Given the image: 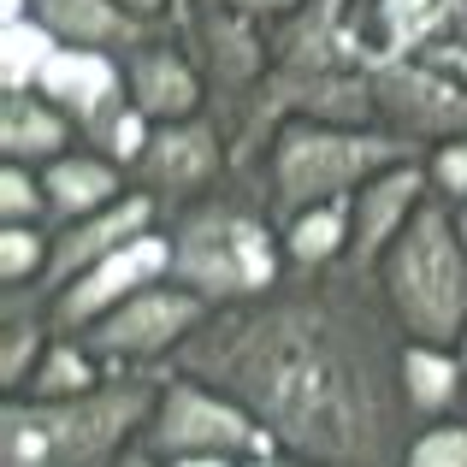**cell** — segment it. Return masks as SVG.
I'll list each match as a JSON object with an SVG mask.
<instances>
[{"label": "cell", "mask_w": 467, "mask_h": 467, "mask_svg": "<svg viewBox=\"0 0 467 467\" xmlns=\"http://www.w3.org/2000/svg\"><path fill=\"white\" fill-rule=\"evenodd\" d=\"M402 326L379 273L290 266L273 290L225 302L166 367L237 397L314 467H402L414 414L402 397Z\"/></svg>", "instance_id": "obj_1"}, {"label": "cell", "mask_w": 467, "mask_h": 467, "mask_svg": "<svg viewBox=\"0 0 467 467\" xmlns=\"http://www.w3.org/2000/svg\"><path fill=\"white\" fill-rule=\"evenodd\" d=\"M166 237H171V278L195 290L207 308L261 296L290 273L285 225L273 219V207L261 202V190L243 171H231L219 190L195 195L190 207L166 213Z\"/></svg>", "instance_id": "obj_2"}, {"label": "cell", "mask_w": 467, "mask_h": 467, "mask_svg": "<svg viewBox=\"0 0 467 467\" xmlns=\"http://www.w3.org/2000/svg\"><path fill=\"white\" fill-rule=\"evenodd\" d=\"M160 373H107L78 397L0 402V467H113L142 444Z\"/></svg>", "instance_id": "obj_3"}, {"label": "cell", "mask_w": 467, "mask_h": 467, "mask_svg": "<svg viewBox=\"0 0 467 467\" xmlns=\"http://www.w3.org/2000/svg\"><path fill=\"white\" fill-rule=\"evenodd\" d=\"M409 137L385 125H337V119H285L273 137L243 160V178L261 190L273 219L285 225L290 213L319 202H349L373 171L397 166V160H420Z\"/></svg>", "instance_id": "obj_4"}, {"label": "cell", "mask_w": 467, "mask_h": 467, "mask_svg": "<svg viewBox=\"0 0 467 467\" xmlns=\"http://www.w3.org/2000/svg\"><path fill=\"white\" fill-rule=\"evenodd\" d=\"M379 290H385L402 337L456 349L467 326V249L456 237L450 202H438V195L420 202V213L402 225V237L379 261Z\"/></svg>", "instance_id": "obj_5"}, {"label": "cell", "mask_w": 467, "mask_h": 467, "mask_svg": "<svg viewBox=\"0 0 467 467\" xmlns=\"http://www.w3.org/2000/svg\"><path fill=\"white\" fill-rule=\"evenodd\" d=\"M142 444L160 456H261V450H285L237 397L219 385L183 373V367H160V397L149 414Z\"/></svg>", "instance_id": "obj_6"}, {"label": "cell", "mask_w": 467, "mask_h": 467, "mask_svg": "<svg viewBox=\"0 0 467 467\" xmlns=\"http://www.w3.org/2000/svg\"><path fill=\"white\" fill-rule=\"evenodd\" d=\"M213 308L195 290H183L178 278H154V285L130 290L119 308H107L95 326H83L78 337L95 349V361L107 373H160L195 337V326Z\"/></svg>", "instance_id": "obj_7"}, {"label": "cell", "mask_w": 467, "mask_h": 467, "mask_svg": "<svg viewBox=\"0 0 467 467\" xmlns=\"http://www.w3.org/2000/svg\"><path fill=\"white\" fill-rule=\"evenodd\" d=\"M231 171H237V149H231L225 119L195 113V119H178V125H154L149 149L130 166V183L154 195L160 213H178L195 195L219 190Z\"/></svg>", "instance_id": "obj_8"}, {"label": "cell", "mask_w": 467, "mask_h": 467, "mask_svg": "<svg viewBox=\"0 0 467 467\" xmlns=\"http://www.w3.org/2000/svg\"><path fill=\"white\" fill-rule=\"evenodd\" d=\"M154 278H171L166 219H160L154 231H142V237H130L125 249H113L107 261H95L89 273H78L66 290H54V296H47V314H54L59 331H83V326H95L107 308H119L130 290L154 285Z\"/></svg>", "instance_id": "obj_9"}, {"label": "cell", "mask_w": 467, "mask_h": 467, "mask_svg": "<svg viewBox=\"0 0 467 467\" xmlns=\"http://www.w3.org/2000/svg\"><path fill=\"white\" fill-rule=\"evenodd\" d=\"M426 195H432L426 154L420 160H397V166L373 171V178L349 195V254H343V266H355V273H379L385 249L402 237V225L420 213Z\"/></svg>", "instance_id": "obj_10"}, {"label": "cell", "mask_w": 467, "mask_h": 467, "mask_svg": "<svg viewBox=\"0 0 467 467\" xmlns=\"http://www.w3.org/2000/svg\"><path fill=\"white\" fill-rule=\"evenodd\" d=\"M36 89H42L47 101H54L59 113L83 130V142L101 137V130L113 125V113L130 101V89H125V59L107 54V47H66V42L47 54Z\"/></svg>", "instance_id": "obj_11"}, {"label": "cell", "mask_w": 467, "mask_h": 467, "mask_svg": "<svg viewBox=\"0 0 467 467\" xmlns=\"http://www.w3.org/2000/svg\"><path fill=\"white\" fill-rule=\"evenodd\" d=\"M160 202L149 190H137L130 183V195H119L113 207H101V213H83V219H66V225H54V261H47V278H42V308L54 290H66L78 273H89L95 261H107L113 249H125L130 237H142V231L160 225Z\"/></svg>", "instance_id": "obj_12"}, {"label": "cell", "mask_w": 467, "mask_h": 467, "mask_svg": "<svg viewBox=\"0 0 467 467\" xmlns=\"http://www.w3.org/2000/svg\"><path fill=\"white\" fill-rule=\"evenodd\" d=\"M125 89L130 107L149 113L154 125H178V119L207 113V66H195L190 47L171 42V36H149V42L125 47Z\"/></svg>", "instance_id": "obj_13"}, {"label": "cell", "mask_w": 467, "mask_h": 467, "mask_svg": "<svg viewBox=\"0 0 467 467\" xmlns=\"http://www.w3.org/2000/svg\"><path fill=\"white\" fill-rule=\"evenodd\" d=\"M42 183H47V202H54V225L66 219H83V213H101L113 207L119 195H130V171L119 166L113 154L78 142L71 154H59L54 166H42Z\"/></svg>", "instance_id": "obj_14"}, {"label": "cell", "mask_w": 467, "mask_h": 467, "mask_svg": "<svg viewBox=\"0 0 467 467\" xmlns=\"http://www.w3.org/2000/svg\"><path fill=\"white\" fill-rule=\"evenodd\" d=\"M83 142V130L47 101L42 89H18L0 101V160H24V166H54L59 154H71Z\"/></svg>", "instance_id": "obj_15"}, {"label": "cell", "mask_w": 467, "mask_h": 467, "mask_svg": "<svg viewBox=\"0 0 467 467\" xmlns=\"http://www.w3.org/2000/svg\"><path fill=\"white\" fill-rule=\"evenodd\" d=\"M36 18L66 47H107V54H125L154 36V24H142L125 0H36Z\"/></svg>", "instance_id": "obj_16"}, {"label": "cell", "mask_w": 467, "mask_h": 467, "mask_svg": "<svg viewBox=\"0 0 467 467\" xmlns=\"http://www.w3.org/2000/svg\"><path fill=\"white\" fill-rule=\"evenodd\" d=\"M402 397H409L414 426L467 414V367L450 343H402Z\"/></svg>", "instance_id": "obj_17"}, {"label": "cell", "mask_w": 467, "mask_h": 467, "mask_svg": "<svg viewBox=\"0 0 467 467\" xmlns=\"http://www.w3.org/2000/svg\"><path fill=\"white\" fill-rule=\"evenodd\" d=\"M285 254L296 273H319L349 254V202H319L285 219Z\"/></svg>", "instance_id": "obj_18"}, {"label": "cell", "mask_w": 467, "mask_h": 467, "mask_svg": "<svg viewBox=\"0 0 467 467\" xmlns=\"http://www.w3.org/2000/svg\"><path fill=\"white\" fill-rule=\"evenodd\" d=\"M54 314L47 308H0V397H24L42 349L54 343Z\"/></svg>", "instance_id": "obj_19"}, {"label": "cell", "mask_w": 467, "mask_h": 467, "mask_svg": "<svg viewBox=\"0 0 467 467\" xmlns=\"http://www.w3.org/2000/svg\"><path fill=\"white\" fill-rule=\"evenodd\" d=\"M101 379H107V367L95 361L89 343H83L78 331H54V343L42 349L24 397H78V390H95Z\"/></svg>", "instance_id": "obj_20"}, {"label": "cell", "mask_w": 467, "mask_h": 467, "mask_svg": "<svg viewBox=\"0 0 467 467\" xmlns=\"http://www.w3.org/2000/svg\"><path fill=\"white\" fill-rule=\"evenodd\" d=\"M0 47H6V54H0V89L18 95V89H36V78H42L47 54L59 47V36L30 12V18L0 24Z\"/></svg>", "instance_id": "obj_21"}, {"label": "cell", "mask_w": 467, "mask_h": 467, "mask_svg": "<svg viewBox=\"0 0 467 467\" xmlns=\"http://www.w3.org/2000/svg\"><path fill=\"white\" fill-rule=\"evenodd\" d=\"M0 225H54V202H47L42 166L0 160Z\"/></svg>", "instance_id": "obj_22"}, {"label": "cell", "mask_w": 467, "mask_h": 467, "mask_svg": "<svg viewBox=\"0 0 467 467\" xmlns=\"http://www.w3.org/2000/svg\"><path fill=\"white\" fill-rule=\"evenodd\" d=\"M402 467H467V414L414 426L409 450H402Z\"/></svg>", "instance_id": "obj_23"}, {"label": "cell", "mask_w": 467, "mask_h": 467, "mask_svg": "<svg viewBox=\"0 0 467 467\" xmlns=\"http://www.w3.org/2000/svg\"><path fill=\"white\" fill-rule=\"evenodd\" d=\"M426 178H432V195L450 207L467 202V137H450L438 149H426Z\"/></svg>", "instance_id": "obj_24"}, {"label": "cell", "mask_w": 467, "mask_h": 467, "mask_svg": "<svg viewBox=\"0 0 467 467\" xmlns=\"http://www.w3.org/2000/svg\"><path fill=\"white\" fill-rule=\"evenodd\" d=\"M237 467H314V462L290 456V450H261V456H243Z\"/></svg>", "instance_id": "obj_25"}, {"label": "cell", "mask_w": 467, "mask_h": 467, "mask_svg": "<svg viewBox=\"0 0 467 467\" xmlns=\"http://www.w3.org/2000/svg\"><path fill=\"white\" fill-rule=\"evenodd\" d=\"M113 467H166V456H160V450H149V444H130Z\"/></svg>", "instance_id": "obj_26"}, {"label": "cell", "mask_w": 467, "mask_h": 467, "mask_svg": "<svg viewBox=\"0 0 467 467\" xmlns=\"http://www.w3.org/2000/svg\"><path fill=\"white\" fill-rule=\"evenodd\" d=\"M125 6L137 12L142 24H154V30H160V18H166V6H178V0H125Z\"/></svg>", "instance_id": "obj_27"}, {"label": "cell", "mask_w": 467, "mask_h": 467, "mask_svg": "<svg viewBox=\"0 0 467 467\" xmlns=\"http://www.w3.org/2000/svg\"><path fill=\"white\" fill-rule=\"evenodd\" d=\"M243 456H166V467H237Z\"/></svg>", "instance_id": "obj_28"}, {"label": "cell", "mask_w": 467, "mask_h": 467, "mask_svg": "<svg viewBox=\"0 0 467 467\" xmlns=\"http://www.w3.org/2000/svg\"><path fill=\"white\" fill-rule=\"evenodd\" d=\"M450 213H456V237H462V249H467V202H462V207H450Z\"/></svg>", "instance_id": "obj_29"}, {"label": "cell", "mask_w": 467, "mask_h": 467, "mask_svg": "<svg viewBox=\"0 0 467 467\" xmlns=\"http://www.w3.org/2000/svg\"><path fill=\"white\" fill-rule=\"evenodd\" d=\"M456 355H462V367H467V326H462V337H456Z\"/></svg>", "instance_id": "obj_30"}]
</instances>
